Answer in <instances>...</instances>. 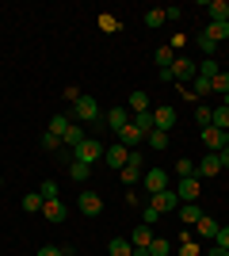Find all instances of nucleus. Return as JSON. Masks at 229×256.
<instances>
[{
	"instance_id": "nucleus-1",
	"label": "nucleus",
	"mask_w": 229,
	"mask_h": 256,
	"mask_svg": "<svg viewBox=\"0 0 229 256\" xmlns=\"http://www.w3.org/2000/svg\"><path fill=\"white\" fill-rule=\"evenodd\" d=\"M69 118H73V122H99V118H103V111H99V104L92 96H80L73 104V111H69Z\"/></svg>"
},
{
	"instance_id": "nucleus-2",
	"label": "nucleus",
	"mask_w": 229,
	"mask_h": 256,
	"mask_svg": "<svg viewBox=\"0 0 229 256\" xmlns=\"http://www.w3.org/2000/svg\"><path fill=\"white\" fill-rule=\"evenodd\" d=\"M103 150H107V146H103L99 138H84V142L73 150V160H80V164H96V160L103 157Z\"/></svg>"
},
{
	"instance_id": "nucleus-3",
	"label": "nucleus",
	"mask_w": 229,
	"mask_h": 256,
	"mask_svg": "<svg viewBox=\"0 0 229 256\" xmlns=\"http://www.w3.org/2000/svg\"><path fill=\"white\" fill-rule=\"evenodd\" d=\"M195 73H199V65H195V62L176 58L172 69H164V73H161V80H176V84H180V80H195Z\"/></svg>"
},
{
	"instance_id": "nucleus-4",
	"label": "nucleus",
	"mask_w": 229,
	"mask_h": 256,
	"mask_svg": "<svg viewBox=\"0 0 229 256\" xmlns=\"http://www.w3.org/2000/svg\"><path fill=\"white\" fill-rule=\"evenodd\" d=\"M222 172V160H218V153H207L203 160H195V180H214Z\"/></svg>"
},
{
	"instance_id": "nucleus-5",
	"label": "nucleus",
	"mask_w": 229,
	"mask_h": 256,
	"mask_svg": "<svg viewBox=\"0 0 229 256\" xmlns=\"http://www.w3.org/2000/svg\"><path fill=\"white\" fill-rule=\"evenodd\" d=\"M149 203L157 206V210H161V214H172L176 206H180V195H176V188H164V192L149 195Z\"/></svg>"
},
{
	"instance_id": "nucleus-6",
	"label": "nucleus",
	"mask_w": 229,
	"mask_h": 256,
	"mask_svg": "<svg viewBox=\"0 0 229 256\" xmlns=\"http://www.w3.org/2000/svg\"><path fill=\"white\" fill-rule=\"evenodd\" d=\"M176 195H180V203H195L199 195H203V180H195V176L180 180V184H176Z\"/></svg>"
},
{
	"instance_id": "nucleus-7",
	"label": "nucleus",
	"mask_w": 229,
	"mask_h": 256,
	"mask_svg": "<svg viewBox=\"0 0 229 256\" xmlns=\"http://www.w3.org/2000/svg\"><path fill=\"white\" fill-rule=\"evenodd\" d=\"M168 188V168H149L145 172V195H157Z\"/></svg>"
},
{
	"instance_id": "nucleus-8",
	"label": "nucleus",
	"mask_w": 229,
	"mask_h": 256,
	"mask_svg": "<svg viewBox=\"0 0 229 256\" xmlns=\"http://www.w3.org/2000/svg\"><path fill=\"white\" fill-rule=\"evenodd\" d=\"M76 206H80V214H84V218H96V214H103V199H99L96 192H84L80 199H76Z\"/></svg>"
},
{
	"instance_id": "nucleus-9",
	"label": "nucleus",
	"mask_w": 229,
	"mask_h": 256,
	"mask_svg": "<svg viewBox=\"0 0 229 256\" xmlns=\"http://www.w3.org/2000/svg\"><path fill=\"white\" fill-rule=\"evenodd\" d=\"M153 122H157V130H168L176 126V107H168V104H161V107H153Z\"/></svg>"
},
{
	"instance_id": "nucleus-10",
	"label": "nucleus",
	"mask_w": 229,
	"mask_h": 256,
	"mask_svg": "<svg viewBox=\"0 0 229 256\" xmlns=\"http://www.w3.org/2000/svg\"><path fill=\"white\" fill-rule=\"evenodd\" d=\"M103 160H107L111 168H122V164L130 160V150H126L122 142H115V146H107V150H103Z\"/></svg>"
},
{
	"instance_id": "nucleus-11",
	"label": "nucleus",
	"mask_w": 229,
	"mask_h": 256,
	"mask_svg": "<svg viewBox=\"0 0 229 256\" xmlns=\"http://www.w3.org/2000/svg\"><path fill=\"white\" fill-rule=\"evenodd\" d=\"M203 146H207V153H222L226 150V134L218 126H203Z\"/></svg>"
},
{
	"instance_id": "nucleus-12",
	"label": "nucleus",
	"mask_w": 229,
	"mask_h": 256,
	"mask_svg": "<svg viewBox=\"0 0 229 256\" xmlns=\"http://www.w3.org/2000/svg\"><path fill=\"white\" fill-rule=\"evenodd\" d=\"M115 142H122L126 150H138V146H142V142H145V134H142V130H138V126H134V122H130V126H122L119 134H115Z\"/></svg>"
},
{
	"instance_id": "nucleus-13",
	"label": "nucleus",
	"mask_w": 229,
	"mask_h": 256,
	"mask_svg": "<svg viewBox=\"0 0 229 256\" xmlns=\"http://www.w3.org/2000/svg\"><path fill=\"white\" fill-rule=\"evenodd\" d=\"M103 118H107V126L115 130V134H119L122 126H130V111H126V107H111V111H107Z\"/></svg>"
},
{
	"instance_id": "nucleus-14",
	"label": "nucleus",
	"mask_w": 229,
	"mask_h": 256,
	"mask_svg": "<svg viewBox=\"0 0 229 256\" xmlns=\"http://www.w3.org/2000/svg\"><path fill=\"white\" fill-rule=\"evenodd\" d=\"M42 214H46V222H65V203H61V199H46L42 203Z\"/></svg>"
},
{
	"instance_id": "nucleus-15",
	"label": "nucleus",
	"mask_w": 229,
	"mask_h": 256,
	"mask_svg": "<svg viewBox=\"0 0 229 256\" xmlns=\"http://www.w3.org/2000/svg\"><path fill=\"white\" fill-rule=\"evenodd\" d=\"M207 20L210 23H229V4L226 0H210L207 4Z\"/></svg>"
},
{
	"instance_id": "nucleus-16",
	"label": "nucleus",
	"mask_w": 229,
	"mask_h": 256,
	"mask_svg": "<svg viewBox=\"0 0 229 256\" xmlns=\"http://www.w3.org/2000/svg\"><path fill=\"white\" fill-rule=\"evenodd\" d=\"M203 38H210L214 46L226 42V38H229V23H207V27H203Z\"/></svg>"
},
{
	"instance_id": "nucleus-17",
	"label": "nucleus",
	"mask_w": 229,
	"mask_h": 256,
	"mask_svg": "<svg viewBox=\"0 0 229 256\" xmlns=\"http://www.w3.org/2000/svg\"><path fill=\"white\" fill-rule=\"evenodd\" d=\"M130 122H134L138 130H142L145 138H149L153 130H157V122H153V107H149V111H138V115H130Z\"/></svg>"
},
{
	"instance_id": "nucleus-18",
	"label": "nucleus",
	"mask_w": 229,
	"mask_h": 256,
	"mask_svg": "<svg viewBox=\"0 0 229 256\" xmlns=\"http://www.w3.org/2000/svg\"><path fill=\"white\" fill-rule=\"evenodd\" d=\"M130 245H134V248H149V245H153V226L142 222V226L130 234Z\"/></svg>"
},
{
	"instance_id": "nucleus-19",
	"label": "nucleus",
	"mask_w": 229,
	"mask_h": 256,
	"mask_svg": "<svg viewBox=\"0 0 229 256\" xmlns=\"http://www.w3.org/2000/svg\"><path fill=\"white\" fill-rule=\"evenodd\" d=\"M195 234L203 237V241H214V234H218V222H214L210 214H203V218L195 222Z\"/></svg>"
},
{
	"instance_id": "nucleus-20",
	"label": "nucleus",
	"mask_w": 229,
	"mask_h": 256,
	"mask_svg": "<svg viewBox=\"0 0 229 256\" xmlns=\"http://www.w3.org/2000/svg\"><path fill=\"white\" fill-rule=\"evenodd\" d=\"M210 126H218L222 130V134H226V130H229V107H210Z\"/></svg>"
},
{
	"instance_id": "nucleus-21",
	"label": "nucleus",
	"mask_w": 229,
	"mask_h": 256,
	"mask_svg": "<svg viewBox=\"0 0 229 256\" xmlns=\"http://www.w3.org/2000/svg\"><path fill=\"white\" fill-rule=\"evenodd\" d=\"M153 62H157V69H161V73H164V69H172V62H176V54H172V46L164 42L161 50L153 54Z\"/></svg>"
},
{
	"instance_id": "nucleus-22",
	"label": "nucleus",
	"mask_w": 229,
	"mask_h": 256,
	"mask_svg": "<svg viewBox=\"0 0 229 256\" xmlns=\"http://www.w3.org/2000/svg\"><path fill=\"white\" fill-rule=\"evenodd\" d=\"M73 126V118L69 115H54L50 118V130H46V134H54V138H65V130Z\"/></svg>"
},
{
	"instance_id": "nucleus-23",
	"label": "nucleus",
	"mask_w": 229,
	"mask_h": 256,
	"mask_svg": "<svg viewBox=\"0 0 229 256\" xmlns=\"http://www.w3.org/2000/svg\"><path fill=\"white\" fill-rule=\"evenodd\" d=\"M126 111H130V115H138V111H149V96H145V92H130V100H126Z\"/></svg>"
},
{
	"instance_id": "nucleus-24",
	"label": "nucleus",
	"mask_w": 229,
	"mask_h": 256,
	"mask_svg": "<svg viewBox=\"0 0 229 256\" xmlns=\"http://www.w3.org/2000/svg\"><path fill=\"white\" fill-rule=\"evenodd\" d=\"M199 218H203V210H199V203H184V206H180V222H184V226H195Z\"/></svg>"
},
{
	"instance_id": "nucleus-25",
	"label": "nucleus",
	"mask_w": 229,
	"mask_h": 256,
	"mask_svg": "<svg viewBox=\"0 0 229 256\" xmlns=\"http://www.w3.org/2000/svg\"><path fill=\"white\" fill-rule=\"evenodd\" d=\"M107 252L111 256H134V245H130V241H122V237H111Z\"/></svg>"
},
{
	"instance_id": "nucleus-26",
	"label": "nucleus",
	"mask_w": 229,
	"mask_h": 256,
	"mask_svg": "<svg viewBox=\"0 0 229 256\" xmlns=\"http://www.w3.org/2000/svg\"><path fill=\"white\" fill-rule=\"evenodd\" d=\"M69 176H73L76 184H84L88 176H92V164H80V160H69Z\"/></svg>"
},
{
	"instance_id": "nucleus-27",
	"label": "nucleus",
	"mask_w": 229,
	"mask_h": 256,
	"mask_svg": "<svg viewBox=\"0 0 229 256\" xmlns=\"http://www.w3.org/2000/svg\"><path fill=\"white\" fill-rule=\"evenodd\" d=\"M119 176H122V184H126V188H134V184L142 180V168H138V164H122Z\"/></svg>"
},
{
	"instance_id": "nucleus-28",
	"label": "nucleus",
	"mask_w": 229,
	"mask_h": 256,
	"mask_svg": "<svg viewBox=\"0 0 229 256\" xmlns=\"http://www.w3.org/2000/svg\"><path fill=\"white\" fill-rule=\"evenodd\" d=\"M42 203H46V199H42V195H38V192L23 195V210H27V214H42Z\"/></svg>"
},
{
	"instance_id": "nucleus-29",
	"label": "nucleus",
	"mask_w": 229,
	"mask_h": 256,
	"mask_svg": "<svg viewBox=\"0 0 229 256\" xmlns=\"http://www.w3.org/2000/svg\"><path fill=\"white\" fill-rule=\"evenodd\" d=\"M191 92H195V100H199V96H210V76L195 73V80H191Z\"/></svg>"
},
{
	"instance_id": "nucleus-30",
	"label": "nucleus",
	"mask_w": 229,
	"mask_h": 256,
	"mask_svg": "<svg viewBox=\"0 0 229 256\" xmlns=\"http://www.w3.org/2000/svg\"><path fill=\"white\" fill-rule=\"evenodd\" d=\"M168 252H172V241H164V237H153L149 256H168Z\"/></svg>"
},
{
	"instance_id": "nucleus-31",
	"label": "nucleus",
	"mask_w": 229,
	"mask_h": 256,
	"mask_svg": "<svg viewBox=\"0 0 229 256\" xmlns=\"http://www.w3.org/2000/svg\"><path fill=\"white\" fill-rule=\"evenodd\" d=\"M210 92H218V96H229V73H218L210 80Z\"/></svg>"
},
{
	"instance_id": "nucleus-32",
	"label": "nucleus",
	"mask_w": 229,
	"mask_h": 256,
	"mask_svg": "<svg viewBox=\"0 0 229 256\" xmlns=\"http://www.w3.org/2000/svg\"><path fill=\"white\" fill-rule=\"evenodd\" d=\"M149 150H157V153L168 150V134H164V130H153L149 134Z\"/></svg>"
},
{
	"instance_id": "nucleus-33",
	"label": "nucleus",
	"mask_w": 229,
	"mask_h": 256,
	"mask_svg": "<svg viewBox=\"0 0 229 256\" xmlns=\"http://www.w3.org/2000/svg\"><path fill=\"white\" fill-rule=\"evenodd\" d=\"M164 20H168V16H164V8H149V12H145V27H161Z\"/></svg>"
},
{
	"instance_id": "nucleus-34",
	"label": "nucleus",
	"mask_w": 229,
	"mask_h": 256,
	"mask_svg": "<svg viewBox=\"0 0 229 256\" xmlns=\"http://www.w3.org/2000/svg\"><path fill=\"white\" fill-rule=\"evenodd\" d=\"M199 73H203V76H210V80H214V76H218L222 69H218V62H214V58H203V65H199Z\"/></svg>"
},
{
	"instance_id": "nucleus-35",
	"label": "nucleus",
	"mask_w": 229,
	"mask_h": 256,
	"mask_svg": "<svg viewBox=\"0 0 229 256\" xmlns=\"http://www.w3.org/2000/svg\"><path fill=\"white\" fill-rule=\"evenodd\" d=\"M176 176H180V180L195 176V160H176Z\"/></svg>"
},
{
	"instance_id": "nucleus-36",
	"label": "nucleus",
	"mask_w": 229,
	"mask_h": 256,
	"mask_svg": "<svg viewBox=\"0 0 229 256\" xmlns=\"http://www.w3.org/2000/svg\"><path fill=\"white\" fill-rule=\"evenodd\" d=\"M99 31H119V20H115V16H107V12H103V16H99Z\"/></svg>"
},
{
	"instance_id": "nucleus-37",
	"label": "nucleus",
	"mask_w": 229,
	"mask_h": 256,
	"mask_svg": "<svg viewBox=\"0 0 229 256\" xmlns=\"http://www.w3.org/2000/svg\"><path fill=\"white\" fill-rule=\"evenodd\" d=\"M195 122H199V126H210V107H207V104L195 107Z\"/></svg>"
},
{
	"instance_id": "nucleus-38",
	"label": "nucleus",
	"mask_w": 229,
	"mask_h": 256,
	"mask_svg": "<svg viewBox=\"0 0 229 256\" xmlns=\"http://www.w3.org/2000/svg\"><path fill=\"white\" fill-rule=\"evenodd\" d=\"M38 195H42V199H57V184H54V180H42Z\"/></svg>"
},
{
	"instance_id": "nucleus-39",
	"label": "nucleus",
	"mask_w": 229,
	"mask_h": 256,
	"mask_svg": "<svg viewBox=\"0 0 229 256\" xmlns=\"http://www.w3.org/2000/svg\"><path fill=\"white\" fill-rule=\"evenodd\" d=\"M214 245H218V248H229V226H218V234H214Z\"/></svg>"
},
{
	"instance_id": "nucleus-40",
	"label": "nucleus",
	"mask_w": 229,
	"mask_h": 256,
	"mask_svg": "<svg viewBox=\"0 0 229 256\" xmlns=\"http://www.w3.org/2000/svg\"><path fill=\"white\" fill-rule=\"evenodd\" d=\"M42 150L57 153V150H61V138H54V134H42Z\"/></svg>"
},
{
	"instance_id": "nucleus-41",
	"label": "nucleus",
	"mask_w": 229,
	"mask_h": 256,
	"mask_svg": "<svg viewBox=\"0 0 229 256\" xmlns=\"http://www.w3.org/2000/svg\"><path fill=\"white\" fill-rule=\"evenodd\" d=\"M157 222H161V210L153 203H145V226H157Z\"/></svg>"
},
{
	"instance_id": "nucleus-42",
	"label": "nucleus",
	"mask_w": 229,
	"mask_h": 256,
	"mask_svg": "<svg viewBox=\"0 0 229 256\" xmlns=\"http://www.w3.org/2000/svg\"><path fill=\"white\" fill-rule=\"evenodd\" d=\"M199 50H203V58H214V50H218V46L210 42V38H203V34H199Z\"/></svg>"
},
{
	"instance_id": "nucleus-43",
	"label": "nucleus",
	"mask_w": 229,
	"mask_h": 256,
	"mask_svg": "<svg viewBox=\"0 0 229 256\" xmlns=\"http://www.w3.org/2000/svg\"><path fill=\"white\" fill-rule=\"evenodd\" d=\"M61 96H65L69 104H76V100L84 96V92H80V88H76V84H65V92H61Z\"/></svg>"
},
{
	"instance_id": "nucleus-44",
	"label": "nucleus",
	"mask_w": 229,
	"mask_h": 256,
	"mask_svg": "<svg viewBox=\"0 0 229 256\" xmlns=\"http://www.w3.org/2000/svg\"><path fill=\"white\" fill-rule=\"evenodd\" d=\"M34 256H65V248H57V245H42Z\"/></svg>"
},
{
	"instance_id": "nucleus-45",
	"label": "nucleus",
	"mask_w": 229,
	"mask_h": 256,
	"mask_svg": "<svg viewBox=\"0 0 229 256\" xmlns=\"http://www.w3.org/2000/svg\"><path fill=\"white\" fill-rule=\"evenodd\" d=\"M168 46H172V54H176V50H184V46H187V38H184V34H180V31H176L172 38H168Z\"/></svg>"
},
{
	"instance_id": "nucleus-46",
	"label": "nucleus",
	"mask_w": 229,
	"mask_h": 256,
	"mask_svg": "<svg viewBox=\"0 0 229 256\" xmlns=\"http://www.w3.org/2000/svg\"><path fill=\"white\" fill-rule=\"evenodd\" d=\"M180 256H203V252H199V245H195V241H184V248H180Z\"/></svg>"
},
{
	"instance_id": "nucleus-47",
	"label": "nucleus",
	"mask_w": 229,
	"mask_h": 256,
	"mask_svg": "<svg viewBox=\"0 0 229 256\" xmlns=\"http://www.w3.org/2000/svg\"><path fill=\"white\" fill-rule=\"evenodd\" d=\"M218 160H222V168H229V150H222V153H218Z\"/></svg>"
},
{
	"instance_id": "nucleus-48",
	"label": "nucleus",
	"mask_w": 229,
	"mask_h": 256,
	"mask_svg": "<svg viewBox=\"0 0 229 256\" xmlns=\"http://www.w3.org/2000/svg\"><path fill=\"white\" fill-rule=\"evenodd\" d=\"M207 256H229V248H218V245H214V248H210Z\"/></svg>"
},
{
	"instance_id": "nucleus-49",
	"label": "nucleus",
	"mask_w": 229,
	"mask_h": 256,
	"mask_svg": "<svg viewBox=\"0 0 229 256\" xmlns=\"http://www.w3.org/2000/svg\"><path fill=\"white\" fill-rule=\"evenodd\" d=\"M222 107H229V96H222Z\"/></svg>"
},
{
	"instance_id": "nucleus-50",
	"label": "nucleus",
	"mask_w": 229,
	"mask_h": 256,
	"mask_svg": "<svg viewBox=\"0 0 229 256\" xmlns=\"http://www.w3.org/2000/svg\"><path fill=\"white\" fill-rule=\"evenodd\" d=\"M226 150H229V130H226Z\"/></svg>"
},
{
	"instance_id": "nucleus-51",
	"label": "nucleus",
	"mask_w": 229,
	"mask_h": 256,
	"mask_svg": "<svg viewBox=\"0 0 229 256\" xmlns=\"http://www.w3.org/2000/svg\"><path fill=\"white\" fill-rule=\"evenodd\" d=\"M65 256H73V248H65Z\"/></svg>"
},
{
	"instance_id": "nucleus-52",
	"label": "nucleus",
	"mask_w": 229,
	"mask_h": 256,
	"mask_svg": "<svg viewBox=\"0 0 229 256\" xmlns=\"http://www.w3.org/2000/svg\"><path fill=\"white\" fill-rule=\"evenodd\" d=\"M0 188H4V180H0Z\"/></svg>"
},
{
	"instance_id": "nucleus-53",
	"label": "nucleus",
	"mask_w": 229,
	"mask_h": 256,
	"mask_svg": "<svg viewBox=\"0 0 229 256\" xmlns=\"http://www.w3.org/2000/svg\"><path fill=\"white\" fill-rule=\"evenodd\" d=\"M203 256H207V252H203Z\"/></svg>"
}]
</instances>
